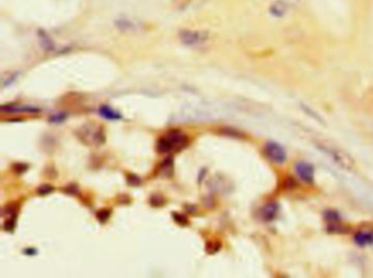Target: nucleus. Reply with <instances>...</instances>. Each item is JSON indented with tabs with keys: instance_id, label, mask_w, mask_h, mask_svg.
<instances>
[{
	"instance_id": "1",
	"label": "nucleus",
	"mask_w": 373,
	"mask_h": 278,
	"mask_svg": "<svg viewBox=\"0 0 373 278\" xmlns=\"http://www.w3.org/2000/svg\"><path fill=\"white\" fill-rule=\"evenodd\" d=\"M188 138L185 134L178 130L170 131L164 136L160 137L157 142V151L160 153H169L171 151H179L185 148Z\"/></svg>"
},
{
	"instance_id": "2",
	"label": "nucleus",
	"mask_w": 373,
	"mask_h": 278,
	"mask_svg": "<svg viewBox=\"0 0 373 278\" xmlns=\"http://www.w3.org/2000/svg\"><path fill=\"white\" fill-rule=\"evenodd\" d=\"M179 38L183 44L187 46L203 45L208 40V34L203 31H192V30H184L179 34Z\"/></svg>"
},
{
	"instance_id": "3",
	"label": "nucleus",
	"mask_w": 373,
	"mask_h": 278,
	"mask_svg": "<svg viewBox=\"0 0 373 278\" xmlns=\"http://www.w3.org/2000/svg\"><path fill=\"white\" fill-rule=\"evenodd\" d=\"M265 155L275 164H284L287 160V153L284 147L275 142H269L265 146Z\"/></svg>"
},
{
	"instance_id": "4",
	"label": "nucleus",
	"mask_w": 373,
	"mask_h": 278,
	"mask_svg": "<svg viewBox=\"0 0 373 278\" xmlns=\"http://www.w3.org/2000/svg\"><path fill=\"white\" fill-rule=\"evenodd\" d=\"M294 170L295 173L298 174V177L301 179L304 183L313 184V182H314L315 170L314 166L311 164H308V162L306 161H299L295 164Z\"/></svg>"
},
{
	"instance_id": "5",
	"label": "nucleus",
	"mask_w": 373,
	"mask_h": 278,
	"mask_svg": "<svg viewBox=\"0 0 373 278\" xmlns=\"http://www.w3.org/2000/svg\"><path fill=\"white\" fill-rule=\"evenodd\" d=\"M278 211H279V206H278V204L275 202H272L264 205L259 211V213H260L261 219L264 221H273L277 217Z\"/></svg>"
},
{
	"instance_id": "6",
	"label": "nucleus",
	"mask_w": 373,
	"mask_h": 278,
	"mask_svg": "<svg viewBox=\"0 0 373 278\" xmlns=\"http://www.w3.org/2000/svg\"><path fill=\"white\" fill-rule=\"evenodd\" d=\"M354 241L359 246H367L373 245V232L372 231L360 230L354 236Z\"/></svg>"
},
{
	"instance_id": "7",
	"label": "nucleus",
	"mask_w": 373,
	"mask_h": 278,
	"mask_svg": "<svg viewBox=\"0 0 373 278\" xmlns=\"http://www.w3.org/2000/svg\"><path fill=\"white\" fill-rule=\"evenodd\" d=\"M98 113H100L102 117L111 119V121H116V119L122 118L121 113H118L117 111L113 110L109 105H101L100 109H98Z\"/></svg>"
},
{
	"instance_id": "8",
	"label": "nucleus",
	"mask_w": 373,
	"mask_h": 278,
	"mask_svg": "<svg viewBox=\"0 0 373 278\" xmlns=\"http://www.w3.org/2000/svg\"><path fill=\"white\" fill-rule=\"evenodd\" d=\"M287 10H288V5L284 1H276L269 8V12L276 18H281L282 16H285Z\"/></svg>"
},
{
	"instance_id": "9",
	"label": "nucleus",
	"mask_w": 373,
	"mask_h": 278,
	"mask_svg": "<svg viewBox=\"0 0 373 278\" xmlns=\"http://www.w3.org/2000/svg\"><path fill=\"white\" fill-rule=\"evenodd\" d=\"M324 219L331 222V224H340L341 220V217L340 213L335 211H327L324 213Z\"/></svg>"
},
{
	"instance_id": "10",
	"label": "nucleus",
	"mask_w": 373,
	"mask_h": 278,
	"mask_svg": "<svg viewBox=\"0 0 373 278\" xmlns=\"http://www.w3.org/2000/svg\"><path fill=\"white\" fill-rule=\"evenodd\" d=\"M150 204H151L152 206H154V207H160L164 204V198L159 194L152 195L151 198H150Z\"/></svg>"
},
{
	"instance_id": "11",
	"label": "nucleus",
	"mask_w": 373,
	"mask_h": 278,
	"mask_svg": "<svg viewBox=\"0 0 373 278\" xmlns=\"http://www.w3.org/2000/svg\"><path fill=\"white\" fill-rule=\"evenodd\" d=\"M111 216V212L109 209H102L97 213V217L100 222H106Z\"/></svg>"
},
{
	"instance_id": "12",
	"label": "nucleus",
	"mask_w": 373,
	"mask_h": 278,
	"mask_svg": "<svg viewBox=\"0 0 373 278\" xmlns=\"http://www.w3.org/2000/svg\"><path fill=\"white\" fill-rule=\"evenodd\" d=\"M66 117H67V115L65 113H58V114L51 115V116L49 117V122L53 123V124H61L65 121Z\"/></svg>"
},
{
	"instance_id": "13",
	"label": "nucleus",
	"mask_w": 373,
	"mask_h": 278,
	"mask_svg": "<svg viewBox=\"0 0 373 278\" xmlns=\"http://www.w3.org/2000/svg\"><path fill=\"white\" fill-rule=\"evenodd\" d=\"M173 218H174V221L175 222H178V225H181V226H186L187 224H188V220H187V218L185 217V216H184V215H182V213H173Z\"/></svg>"
},
{
	"instance_id": "14",
	"label": "nucleus",
	"mask_w": 373,
	"mask_h": 278,
	"mask_svg": "<svg viewBox=\"0 0 373 278\" xmlns=\"http://www.w3.org/2000/svg\"><path fill=\"white\" fill-rule=\"evenodd\" d=\"M12 169H14V171H15L16 173L22 174L23 172H25V171L28 170V164H15L14 165H12Z\"/></svg>"
},
{
	"instance_id": "15",
	"label": "nucleus",
	"mask_w": 373,
	"mask_h": 278,
	"mask_svg": "<svg viewBox=\"0 0 373 278\" xmlns=\"http://www.w3.org/2000/svg\"><path fill=\"white\" fill-rule=\"evenodd\" d=\"M127 182L130 183V185H132V186H138V185H140V183H141L140 179L137 177V175H135V174H130V175H128V177H127Z\"/></svg>"
},
{
	"instance_id": "16",
	"label": "nucleus",
	"mask_w": 373,
	"mask_h": 278,
	"mask_svg": "<svg viewBox=\"0 0 373 278\" xmlns=\"http://www.w3.org/2000/svg\"><path fill=\"white\" fill-rule=\"evenodd\" d=\"M51 191H54V189L50 185H49V184H45V185H41L40 187H38V190H37L38 194H40V195L49 194Z\"/></svg>"
},
{
	"instance_id": "17",
	"label": "nucleus",
	"mask_w": 373,
	"mask_h": 278,
	"mask_svg": "<svg viewBox=\"0 0 373 278\" xmlns=\"http://www.w3.org/2000/svg\"><path fill=\"white\" fill-rule=\"evenodd\" d=\"M24 252H25V253H27L28 255H30V256H32V255H35V254H36V250H35V249H33V247H30V249H27Z\"/></svg>"
}]
</instances>
